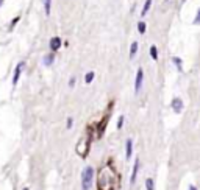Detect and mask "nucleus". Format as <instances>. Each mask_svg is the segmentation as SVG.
Wrapping results in <instances>:
<instances>
[{
	"label": "nucleus",
	"mask_w": 200,
	"mask_h": 190,
	"mask_svg": "<svg viewBox=\"0 0 200 190\" xmlns=\"http://www.w3.org/2000/svg\"><path fill=\"white\" fill-rule=\"evenodd\" d=\"M113 176L114 172L111 170L110 165H105V167L98 172V190H114V182H113Z\"/></svg>",
	"instance_id": "nucleus-1"
},
{
	"label": "nucleus",
	"mask_w": 200,
	"mask_h": 190,
	"mask_svg": "<svg viewBox=\"0 0 200 190\" xmlns=\"http://www.w3.org/2000/svg\"><path fill=\"white\" fill-rule=\"evenodd\" d=\"M92 178H94V168L91 165L85 167L83 173H81V188L83 190H89L92 185Z\"/></svg>",
	"instance_id": "nucleus-2"
},
{
	"label": "nucleus",
	"mask_w": 200,
	"mask_h": 190,
	"mask_svg": "<svg viewBox=\"0 0 200 190\" xmlns=\"http://www.w3.org/2000/svg\"><path fill=\"white\" fill-rule=\"evenodd\" d=\"M142 81H144V70L139 67L136 72V80H135V93H138L142 87Z\"/></svg>",
	"instance_id": "nucleus-3"
},
{
	"label": "nucleus",
	"mask_w": 200,
	"mask_h": 190,
	"mask_svg": "<svg viewBox=\"0 0 200 190\" xmlns=\"http://www.w3.org/2000/svg\"><path fill=\"white\" fill-rule=\"evenodd\" d=\"M23 65H25V62H23V61H20V62L16 65V69H14V77H13V86H16V84L19 83V78H20V75H22Z\"/></svg>",
	"instance_id": "nucleus-4"
},
{
	"label": "nucleus",
	"mask_w": 200,
	"mask_h": 190,
	"mask_svg": "<svg viewBox=\"0 0 200 190\" xmlns=\"http://www.w3.org/2000/svg\"><path fill=\"white\" fill-rule=\"evenodd\" d=\"M50 50H52L53 53L55 52H58L60 49H61V45H63V41H61V38H58V36H55V38H52L50 39Z\"/></svg>",
	"instance_id": "nucleus-5"
},
{
	"label": "nucleus",
	"mask_w": 200,
	"mask_h": 190,
	"mask_svg": "<svg viewBox=\"0 0 200 190\" xmlns=\"http://www.w3.org/2000/svg\"><path fill=\"white\" fill-rule=\"evenodd\" d=\"M170 108L173 109V112H177V114H180V112L183 111V101H181V98H178V97H175V98L172 100V103H170Z\"/></svg>",
	"instance_id": "nucleus-6"
},
{
	"label": "nucleus",
	"mask_w": 200,
	"mask_h": 190,
	"mask_svg": "<svg viewBox=\"0 0 200 190\" xmlns=\"http://www.w3.org/2000/svg\"><path fill=\"white\" fill-rule=\"evenodd\" d=\"M106 122H108V115H105L103 120L98 123V128H97V136H98V137H102V134H103V131H105V128H106Z\"/></svg>",
	"instance_id": "nucleus-7"
},
{
	"label": "nucleus",
	"mask_w": 200,
	"mask_h": 190,
	"mask_svg": "<svg viewBox=\"0 0 200 190\" xmlns=\"http://www.w3.org/2000/svg\"><path fill=\"white\" fill-rule=\"evenodd\" d=\"M138 170H139V159H136V160H135V165H133V172H131V178H130V182H131V184L136 182Z\"/></svg>",
	"instance_id": "nucleus-8"
},
{
	"label": "nucleus",
	"mask_w": 200,
	"mask_h": 190,
	"mask_svg": "<svg viewBox=\"0 0 200 190\" xmlns=\"http://www.w3.org/2000/svg\"><path fill=\"white\" fill-rule=\"evenodd\" d=\"M127 153H125V157L127 159H130L131 157V154H133V140L131 139H127Z\"/></svg>",
	"instance_id": "nucleus-9"
},
{
	"label": "nucleus",
	"mask_w": 200,
	"mask_h": 190,
	"mask_svg": "<svg viewBox=\"0 0 200 190\" xmlns=\"http://www.w3.org/2000/svg\"><path fill=\"white\" fill-rule=\"evenodd\" d=\"M44 65H52L53 64V61H55V55H53V52L52 53H47L45 56H44Z\"/></svg>",
	"instance_id": "nucleus-10"
},
{
	"label": "nucleus",
	"mask_w": 200,
	"mask_h": 190,
	"mask_svg": "<svg viewBox=\"0 0 200 190\" xmlns=\"http://www.w3.org/2000/svg\"><path fill=\"white\" fill-rule=\"evenodd\" d=\"M138 42L135 41V42H131V45H130V59H133L135 56H136V53H138Z\"/></svg>",
	"instance_id": "nucleus-11"
},
{
	"label": "nucleus",
	"mask_w": 200,
	"mask_h": 190,
	"mask_svg": "<svg viewBox=\"0 0 200 190\" xmlns=\"http://www.w3.org/2000/svg\"><path fill=\"white\" fill-rule=\"evenodd\" d=\"M152 2H153V0H145V3H144V6H142V11H141V16H142V17L147 16L150 6H152Z\"/></svg>",
	"instance_id": "nucleus-12"
},
{
	"label": "nucleus",
	"mask_w": 200,
	"mask_h": 190,
	"mask_svg": "<svg viewBox=\"0 0 200 190\" xmlns=\"http://www.w3.org/2000/svg\"><path fill=\"white\" fill-rule=\"evenodd\" d=\"M172 62L175 64V67L178 69V72H181V70H183V65H181V59H180L178 56H173V58H172Z\"/></svg>",
	"instance_id": "nucleus-13"
},
{
	"label": "nucleus",
	"mask_w": 200,
	"mask_h": 190,
	"mask_svg": "<svg viewBox=\"0 0 200 190\" xmlns=\"http://www.w3.org/2000/svg\"><path fill=\"white\" fill-rule=\"evenodd\" d=\"M150 56H152L153 61L158 59V50H156V45H152V47H150Z\"/></svg>",
	"instance_id": "nucleus-14"
},
{
	"label": "nucleus",
	"mask_w": 200,
	"mask_h": 190,
	"mask_svg": "<svg viewBox=\"0 0 200 190\" xmlns=\"http://www.w3.org/2000/svg\"><path fill=\"white\" fill-rule=\"evenodd\" d=\"M50 8H52V0H44V10L47 16H50Z\"/></svg>",
	"instance_id": "nucleus-15"
},
{
	"label": "nucleus",
	"mask_w": 200,
	"mask_h": 190,
	"mask_svg": "<svg viewBox=\"0 0 200 190\" xmlns=\"http://www.w3.org/2000/svg\"><path fill=\"white\" fill-rule=\"evenodd\" d=\"M94 77H95V73H94V72H88V73L85 75V83H86V84H91V83H92V80H94Z\"/></svg>",
	"instance_id": "nucleus-16"
},
{
	"label": "nucleus",
	"mask_w": 200,
	"mask_h": 190,
	"mask_svg": "<svg viewBox=\"0 0 200 190\" xmlns=\"http://www.w3.org/2000/svg\"><path fill=\"white\" fill-rule=\"evenodd\" d=\"M145 188H147V190H155V185H153V179H152V178H147V179H145Z\"/></svg>",
	"instance_id": "nucleus-17"
},
{
	"label": "nucleus",
	"mask_w": 200,
	"mask_h": 190,
	"mask_svg": "<svg viewBox=\"0 0 200 190\" xmlns=\"http://www.w3.org/2000/svg\"><path fill=\"white\" fill-rule=\"evenodd\" d=\"M145 30H147L145 22H139V23H138V31H139L141 34H144V33H145Z\"/></svg>",
	"instance_id": "nucleus-18"
},
{
	"label": "nucleus",
	"mask_w": 200,
	"mask_h": 190,
	"mask_svg": "<svg viewBox=\"0 0 200 190\" xmlns=\"http://www.w3.org/2000/svg\"><path fill=\"white\" fill-rule=\"evenodd\" d=\"M194 25H200V8L197 11V16L194 17Z\"/></svg>",
	"instance_id": "nucleus-19"
},
{
	"label": "nucleus",
	"mask_w": 200,
	"mask_h": 190,
	"mask_svg": "<svg viewBox=\"0 0 200 190\" xmlns=\"http://www.w3.org/2000/svg\"><path fill=\"white\" fill-rule=\"evenodd\" d=\"M122 126H123V115H120L119 120H117V129H120Z\"/></svg>",
	"instance_id": "nucleus-20"
},
{
	"label": "nucleus",
	"mask_w": 200,
	"mask_h": 190,
	"mask_svg": "<svg viewBox=\"0 0 200 190\" xmlns=\"http://www.w3.org/2000/svg\"><path fill=\"white\" fill-rule=\"evenodd\" d=\"M75 77H70V80H69V87H73V84H75Z\"/></svg>",
	"instance_id": "nucleus-21"
},
{
	"label": "nucleus",
	"mask_w": 200,
	"mask_h": 190,
	"mask_svg": "<svg viewBox=\"0 0 200 190\" xmlns=\"http://www.w3.org/2000/svg\"><path fill=\"white\" fill-rule=\"evenodd\" d=\"M19 19H20V17H19V16H17V17H16V19H14V20H11V25H10V27H11V28H13V27H14V25H16V23H17V22H19Z\"/></svg>",
	"instance_id": "nucleus-22"
},
{
	"label": "nucleus",
	"mask_w": 200,
	"mask_h": 190,
	"mask_svg": "<svg viewBox=\"0 0 200 190\" xmlns=\"http://www.w3.org/2000/svg\"><path fill=\"white\" fill-rule=\"evenodd\" d=\"M67 128H72V118L70 117L67 118Z\"/></svg>",
	"instance_id": "nucleus-23"
},
{
	"label": "nucleus",
	"mask_w": 200,
	"mask_h": 190,
	"mask_svg": "<svg viewBox=\"0 0 200 190\" xmlns=\"http://www.w3.org/2000/svg\"><path fill=\"white\" fill-rule=\"evenodd\" d=\"M188 190H197V188H195V187H194V185H191V187H189V188H188Z\"/></svg>",
	"instance_id": "nucleus-24"
},
{
	"label": "nucleus",
	"mask_w": 200,
	"mask_h": 190,
	"mask_svg": "<svg viewBox=\"0 0 200 190\" xmlns=\"http://www.w3.org/2000/svg\"><path fill=\"white\" fill-rule=\"evenodd\" d=\"M3 2H5V0H0V6H2V5H3Z\"/></svg>",
	"instance_id": "nucleus-25"
},
{
	"label": "nucleus",
	"mask_w": 200,
	"mask_h": 190,
	"mask_svg": "<svg viewBox=\"0 0 200 190\" xmlns=\"http://www.w3.org/2000/svg\"><path fill=\"white\" fill-rule=\"evenodd\" d=\"M23 190H30V188H28V187H25V188H23Z\"/></svg>",
	"instance_id": "nucleus-26"
},
{
	"label": "nucleus",
	"mask_w": 200,
	"mask_h": 190,
	"mask_svg": "<svg viewBox=\"0 0 200 190\" xmlns=\"http://www.w3.org/2000/svg\"><path fill=\"white\" fill-rule=\"evenodd\" d=\"M181 2H186V0H181Z\"/></svg>",
	"instance_id": "nucleus-27"
}]
</instances>
